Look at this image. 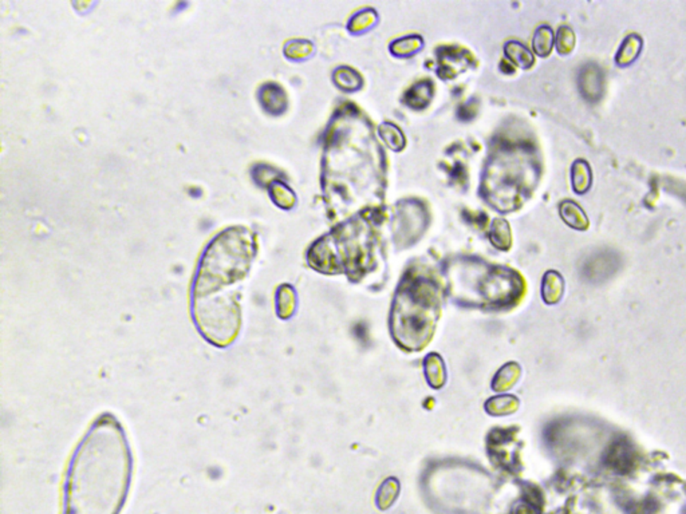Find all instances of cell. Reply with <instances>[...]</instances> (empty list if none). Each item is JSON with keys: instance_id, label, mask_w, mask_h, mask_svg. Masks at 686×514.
<instances>
[{"instance_id": "3", "label": "cell", "mask_w": 686, "mask_h": 514, "mask_svg": "<svg viewBox=\"0 0 686 514\" xmlns=\"http://www.w3.org/2000/svg\"><path fill=\"white\" fill-rule=\"evenodd\" d=\"M561 216L566 224L575 230H585L589 228V218L583 209L574 201H564L561 205Z\"/></svg>"}, {"instance_id": "5", "label": "cell", "mask_w": 686, "mask_h": 514, "mask_svg": "<svg viewBox=\"0 0 686 514\" xmlns=\"http://www.w3.org/2000/svg\"><path fill=\"white\" fill-rule=\"evenodd\" d=\"M398 496V484L396 479H387L378 491L377 503L381 509H387Z\"/></svg>"}, {"instance_id": "4", "label": "cell", "mask_w": 686, "mask_h": 514, "mask_svg": "<svg viewBox=\"0 0 686 514\" xmlns=\"http://www.w3.org/2000/svg\"><path fill=\"white\" fill-rule=\"evenodd\" d=\"M571 181L574 190L583 194L591 187V168L585 160H577L571 168Z\"/></svg>"}, {"instance_id": "1", "label": "cell", "mask_w": 686, "mask_h": 514, "mask_svg": "<svg viewBox=\"0 0 686 514\" xmlns=\"http://www.w3.org/2000/svg\"><path fill=\"white\" fill-rule=\"evenodd\" d=\"M602 73L598 66H587L580 74V90L589 101H598L602 95Z\"/></svg>"}, {"instance_id": "7", "label": "cell", "mask_w": 686, "mask_h": 514, "mask_svg": "<svg viewBox=\"0 0 686 514\" xmlns=\"http://www.w3.org/2000/svg\"><path fill=\"white\" fill-rule=\"evenodd\" d=\"M575 46V35L573 30L568 27H561L556 38V47L561 54H568L573 51Z\"/></svg>"}, {"instance_id": "6", "label": "cell", "mask_w": 686, "mask_h": 514, "mask_svg": "<svg viewBox=\"0 0 686 514\" xmlns=\"http://www.w3.org/2000/svg\"><path fill=\"white\" fill-rule=\"evenodd\" d=\"M552 43H554V35H552L551 28H539L536 32L535 41H534L536 53L542 55V56L549 55L551 53V49H552Z\"/></svg>"}, {"instance_id": "2", "label": "cell", "mask_w": 686, "mask_h": 514, "mask_svg": "<svg viewBox=\"0 0 686 514\" xmlns=\"http://www.w3.org/2000/svg\"><path fill=\"white\" fill-rule=\"evenodd\" d=\"M642 50V38L637 34H630L625 41L622 42L616 62L618 66H629L640 56Z\"/></svg>"}]
</instances>
